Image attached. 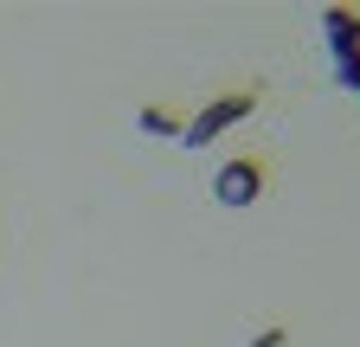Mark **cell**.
Returning a JSON list of instances; mask_svg holds the SVG:
<instances>
[{"label":"cell","instance_id":"2","mask_svg":"<svg viewBox=\"0 0 360 347\" xmlns=\"http://www.w3.org/2000/svg\"><path fill=\"white\" fill-rule=\"evenodd\" d=\"M219 199H225V206L257 199V167H251V161H232V167L219 174Z\"/></svg>","mask_w":360,"mask_h":347},{"label":"cell","instance_id":"1","mask_svg":"<svg viewBox=\"0 0 360 347\" xmlns=\"http://www.w3.org/2000/svg\"><path fill=\"white\" fill-rule=\"evenodd\" d=\"M322 32H328V52H335V71L347 91H360V13L354 7H328L322 13Z\"/></svg>","mask_w":360,"mask_h":347}]
</instances>
